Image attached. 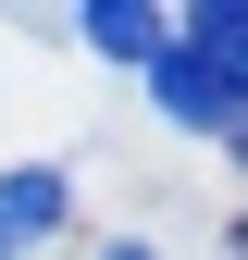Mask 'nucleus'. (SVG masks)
Segmentation results:
<instances>
[{
	"mask_svg": "<svg viewBox=\"0 0 248 260\" xmlns=\"http://www.w3.org/2000/svg\"><path fill=\"white\" fill-rule=\"evenodd\" d=\"M75 38L100 50V62H162V50H174V13H149V0H87Z\"/></svg>",
	"mask_w": 248,
	"mask_h": 260,
	"instance_id": "7ed1b4c3",
	"label": "nucleus"
},
{
	"mask_svg": "<svg viewBox=\"0 0 248 260\" xmlns=\"http://www.w3.org/2000/svg\"><path fill=\"white\" fill-rule=\"evenodd\" d=\"M62 199H75V186H62V161H25V174H0V260H25L62 223Z\"/></svg>",
	"mask_w": 248,
	"mask_h": 260,
	"instance_id": "f03ea898",
	"label": "nucleus"
},
{
	"mask_svg": "<svg viewBox=\"0 0 248 260\" xmlns=\"http://www.w3.org/2000/svg\"><path fill=\"white\" fill-rule=\"evenodd\" d=\"M100 260H162V248H149V236H112V248H100Z\"/></svg>",
	"mask_w": 248,
	"mask_h": 260,
	"instance_id": "39448f33",
	"label": "nucleus"
},
{
	"mask_svg": "<svg viewBox=\"0 0 248 260\" xmlns=\"http://www.w3.org/2000/svg\"><path fill=\"white\" fill-rule=\"evenodd\" d=\"M174 38L199 50V62H224V75H248V0H211V13H186Z\"/></svg>",
	"mask_w": 248,
	"mask_h": 260,
	"instance_id": "20e7f679",
	"label": "nucleus"
},
{
	"mask_svg": "<svg viewBox=\"0 0 248 260\" xmlns=\"http://www.w3.org/2000/svg\"><path fill=\"white\" fill-rule=\"evenodd\" d=\"M149 112L162 124H186V137H236V112H248V75H224V62H199V50H162L149 62Z\"/></svg>",
	"mask_w": 248,
	"mask_h": 260,
	"instance_id": "f257e3e1",
	"label": "nucleus"
},
{
	"mask_svg": "<svg viewBox=\"0 0 248 260\" xmlns=\"http://www.w3.org/2000/svg\"><path fill=\"white\" fill-rule=\"evenodd\" d=\"M236 161H248V112H236Z\"/></svg>",
	"mask_w": 248,
	"mask_h": 260,
	"instance_id": "423d86ee",
	"label": "nucleus"
},
{
	"mask_svg": "<svg viewBox=\"0 0 248 260\" xmlns=\"http://www.w3.org/2000/svg\"><path fill=\"white\" fill-rule=\"evenodd\" d=\"M236 248H248V223H236Z\"/></svg>",
	"mask_w": 248,
	"mask_h": 260,
	"instance_id": "0eeeda50",
	"label": "nucleus"
}]
</instances>
